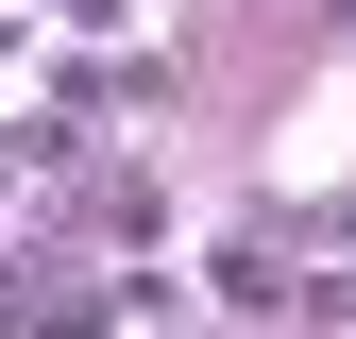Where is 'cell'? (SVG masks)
<instances>
[{
    "label": "cell",
    "instance_id": "7a4b0ae2",
    "mask_svg": "<svg viewBox=\"0 0 356 339\" xmlns=\"http://www.w3.org/2000/svg\"><path fill=\"white\" fill-rule=\"evenodd\" d=\"M0 51H17V0H0Z\"/></svg>",
    "mask_w": 356,
    "mask_h": 339
},
{
    "label": "cell",
    "instance_id": "6da1fadb",
    "mask_svg": "<svg viewBox=\"0 0 356 339\" xmlns=\"http://www.w3.org/2000/svg\"><path fill=\"white\" fill-rule=\"evenodd\" d=\"M153 85H170V68H136V51H68V102H85V119H119V102H153Z\"/></svg>",
    "mask_w": 356,
    "mask_h": 339
}]
</instances>
